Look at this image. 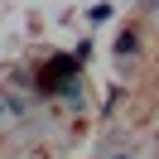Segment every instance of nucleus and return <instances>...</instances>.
I'll return each mask as SVG.
<instances>
[{"label": "nucleus", "instance_id": "nucleus-3", "mask_svg": "<svg viewBox=\"0 0 159 159\" xmlns=\"http://www.w3.org/2000/svg\"><path fill=\"white\" fill-rule=\"evenodd\" d=\"M111 159H130V154H111Z\"/></svg>", "mask_w": 159, "mask_h": 159}, {"label": "nucleus", "instance_id": "nucleus-1", "mask_svg": "<svg viewBox=\"0 0 159 159\" xmlns=\"http://www.w3.org/2000/svg\"><path fill=\"white\" fill-rule=\"evenodd\" d=\"M140 48V39H135V29H125V34H116V58H120V53H125V58H130V53H135Z\"/></svg>", "mask_w": 159, "mask_h": 159}, {"label": "nucleus", "instance_id": "nucleus-2", "mask_svg": "<svg viewBox=\"0 0 159 159\" xmlns=\"http://www.w3.org/2000/svg\"><path fill=\"white\" fill-rule=\"evenodd\" d=\"M5 111H10V106H5V97H0V116H5Z\"/></svg>", "mask_w": 159, "mask_h": 159}]
</instances>
